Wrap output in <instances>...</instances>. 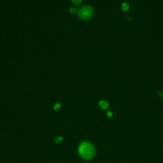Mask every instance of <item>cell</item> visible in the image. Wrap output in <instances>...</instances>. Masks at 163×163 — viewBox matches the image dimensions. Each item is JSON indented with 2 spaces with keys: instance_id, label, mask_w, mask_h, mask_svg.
Here are the masks:
<instances>
[{
  "instance_id": "277c9868",
  "label": "cell",
  "mask_w": 163,
  "mask_h": 163,
  "mask_svg": "<svg viewBox=\"0 0 163 163\" xmlns=\"http://www.w3.org/2000/svg\"><path fill=\"white\" fill-rule=\"evenodd\" d=\"M129 5L128 3L127 2H124L123 3V4L122 5V10L124 11H128L129 9Z\"/></svg>"
},
{
  "instance_id": "52a82bcc",
  "label": "cell",
  "mask_w": 163,
  "mask_h": 163,
  "mask_svg": "<svg viewBox=\"0 0 163 163\" xmlns=\"http://www.w3.org/2000/svg\"><path fill=\"white\" fill-rule=\"evenodd\" d=\"M60 106H61V105H60V104H59V103H57V104H56V105H55V106H54V109H55V110L58 109V108H60Z\"/></svg>"
},
{
  "instance_id": "9c48e42d",
  "label": "cell",
  "mask_w": 163,
  "mask_h": 163,
  "mask_svg": "<svg viewBox=\"0 0 163 163\" xmlns=\"http://www.w3.org/2000/svg\"><path fill=\"white\" fill-rule=\"evenodd\" d=\"M158 95L161 96V97H163V92H159Z\"/></svg>"
},
{
  "instance_id": "7a4b0ae2",
  "label": "cell",
  "mask_w": 163,
  "mask_h": 163,
  "mask_svg": "<svg viewBox=\"0 0 163 163\" xmlns=\"http://www.w3.org/2000/svg\"><path fill=\"white\" fill-rule=\"evenodd\" d=\"M94 14V11L91 6L86 5L82 6L78 10L77 15L78 18L82 21H88L91 19Z\"/></svg>"
},
{
  "instance_id": "5b68a950",
  "label": "cell",
  "mask_w": 163,
  "mask_h": 163,
  "mask_svg": "<svg viewBox=\"0 0 163 163\" xmlns=\"http://www.w3.org/2000/svg\"><path fill=\"white\" fill-rule=\"evenodd\" d=\"M71 1L75 6H78L82 4L83 0H71Z\"/></svg>"
},
{
  "instance_id": "6da1fadb",
  "label": "cell",
  "mask_w": 163,
  "mask_h": 163,
  "mask_svg": "<svg viewBox=\"0 0 163 163\" xmlns=\"http://www.w3.org/2000/svg\"><path fill=\"white\" fill-rule=\"evenodd\" d=\"M79 154L83 159H90L94 155V148L90 143L83 142L80 145Z\"/></svg>"
},
{
  "instance_id": "3957f363",
  "label": "cell",
  "mask_w": 163,
  "mask_h": 163,
  "mask_svg": "<svg viewBox=\"0 0 163 163\" xmlns=\"http://www.w3.org/2000/svg\"><path fill=\"white\" fill-rule=\"evenodd\" d=\"M99 106L103 108V109H107V108H108V106H109V105H108V103L105 101V100H101L99 101Z\"/></svg>"
},
{
  "instance_id": "ba28073f",
  "label": "cell",
  "mask_w": 163,
  "mask_h": 163,
  "mask_svg": "<svg viewBox=\"0 0 163 163\" xmlns=\"http://www.w3.org/2000/svg\"><path fill=\"white\" fill-rule=\"evenodd\" d=\"M107 116H108V117H112L113 114H112V113L111 112H108V113H107Z\"/></svg>"
},
{
  "instance_id": "8992f818",
  "label": "cell",
  "mask_w": 163,
  "mask_h": 163,
  "mask_svg": "<svg viewBox=\"0 0 163 163\" xmlns=\"http://www.w3.org/2000/svg\"><path fill=\"white\" fill-rule=\"evenodd\" d=\"M69 11L71 14H77L78 10L75 7H70L69 9Z\"/></svg>"
}]
</instances>
